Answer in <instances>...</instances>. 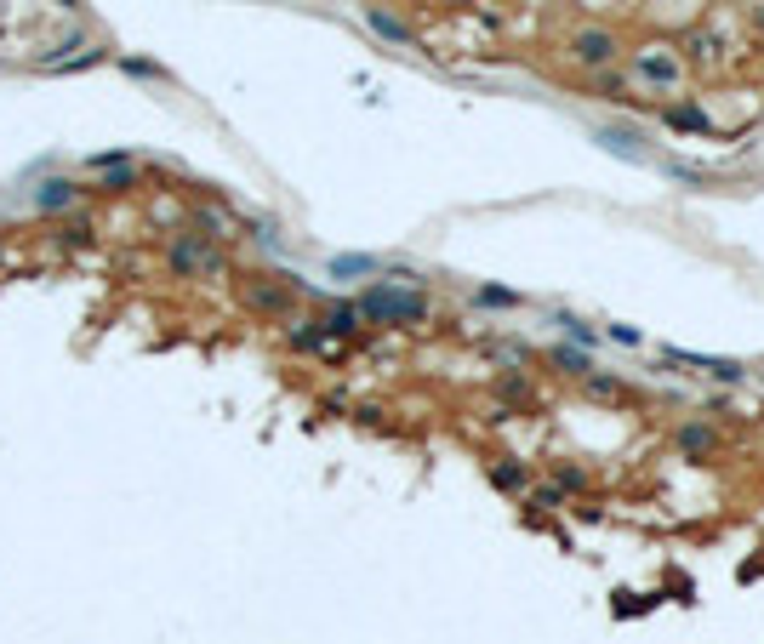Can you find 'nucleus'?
<instances>
[{"label": "nucleus", "instance_id": "obj_1", "mask_svg": "<svg viewBox=\"0 0 764 644\" xmlns=\"http://www.w3.org/2000/svg\"><path fill=\"white\" fill-rule=\"evenodd\" d=\"M365 313H371V320H423L428 303H423V296H411V291H382L377 286V291L365 296Z\"/></svg>", "mask_w": 764, "mask_h": 644}, {"label": "nucleus", "instance_id": "obj_2", "mask_svg": "<svg viewBox=\"0 0 764 644\" xmlns=\"http://www.w3.org/2000/svg\"><path fill=\"white\" fill-rule=\"evenodd\" d=\"M667 359H679V365H696V371H708V376H725V382H736V376H747L736 359H701V354H667Z\"/></svg>", "mask_w": 764, "mask_h": 644}, {"label": "nucleus", "instance_id": "obj_3", "mask_svg": "<svg viewBox=\"0 0 764 644\" xmlns=\"http://www.w3.org/2000/svg\"><path fill=\"white\" fill-rule=\"evenodd\" d=\"M611 35H599V29H588V35H576V63H611Z\"/></svg>", "mask_w": 764, "mask_h": 644}, {"label": "nucleus", "instance_id": "obj_4", "mask_svg": "<svg viewBox=\"0 0 764 644\" xmlns=\"http://www.w3.org/2000/svg\"><path fill=\"white\" fill-rule=\"evenodd\" d=\"M708 445H713L708 428H684V451H708Z\"/></svg>", "mask_w": 764, "mask_h": 644}, {"label": "nucleus", "instance_id": "obj_5", "mask_svg": "<svg viewBox=\"0 0 764 644\" xmlns=\"http://www.w3.org/2000/svg\"><path fill=\"white\" fill-rule=\"evenodd\" d=\"M496 485L513 491V485H525V468H496Z\"/></svg>", "mask_w": 764, "mask_h": 644}]
</instances>
